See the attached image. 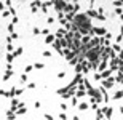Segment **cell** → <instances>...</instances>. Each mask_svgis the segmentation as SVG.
<instances>
[{"mask_svg":"<svg viewBox=\"0 0 123 120\" xmlns=\"http://www.w3.org/2000/svg\"><path fill=\"white\" fill-rule=\"evenodd\" d=\"M106 117H107V119H110V117H112V109H107V112H106Z\"/></svg>","mask_w":123,"mask_h":120,"instance_id":"9c48e42d","label":"cell"},{"mask_svg":"<svg viewBox=\"0 0 123 120\" xmlns=\"http://www.w3.org/2000/svg\"><path fill=\"white\" fill-rule=\"evenodd\" d=\"M113 51H122V48H120V45H113Z\"/></svg>","mask_w":123,"mask_h":120,"instance_id":"4fadbf2b","label":"cell"},{"mask_svg":"<svg viewBox=\"0 0 123 120\" xmlns=\"http://www.w3.org/2000/svg\"><path fill=\"white\" fill-rule=\"evenodd\" d=\"M122 35H123V26H122Z\"/></svg>","mask_w":123,"mask_h":120,"instance_id":"4316f807","label":"cell"},{"mask_svg":"<svg viewBox=\"0 0 123 120\" xmlns=\"http://www.w3.org/2000/svg\"><path fill=\"white\" fill-rule=\"evenodd\" d=\"M115 13H117V15H122V8H120V6H117V10H115Z\"/></svg>","mask_w":123,"mask_h":120,"instance_id":"ffe728a7","label":"cell"},{"mask_svg":"<svg viewBox=\"0 0 123 120\" xmlns=\"http://www.w3.org/2000/svg\"><path fill=\"white\" fill-rule=\"evenodd\" d=\"M54 42V35H46V38H45V43H46V45H51V43Z\"/></svg>","mask_w":123,"mask_h":120,"instance_id":"5b68a950","label":"cell"},{"mask_svg":"<svg viewBox=\"0 0 123 120\" xmlns=\"http://www.w3.org/2000/svg\"><path fill=\"white\" fill-rule=\"evenodd\" d=\"M75 96H78V98H82V96H85V93H83V91H78V93L75 94Z\"/></svg>","mask_w":123,"mask_h":120,"instance_id":"7402d4cb","label":"cell"},{"mask_svg":"<svg viewBox=\"0 0 123 120\" xmlns=\"http://www.w3.org/2000/svg\"><path fill=\"white\" fill-rule=\"evenodd\" d=\"M113 82H115L113 78H109V77H107V80H106V82H102V85H104L106 88H110V87L113 85Z\"/></svg>","mask_w":123,"mask_h":120,"instance_id":"3957f363","label":"cell"},{"mask_svg":"<svg viewBox=\"0 0 123 120\" xmlns=\"http://www.w3.org/2000/svg\"><path fill=\"white\" fill-rule=\"evenodd\" d=\"M59 117H61V119H64V120H66V119H67V115H66V114H64V112H62V114H59Z\"/></svg>","mask_w":123,"mask_h":120,"instance_id":"cb8c5ba5","label":"cell"},{"mask_svg":"<svg viewBox=\"0 0 123 120\" xmlns=\"http://www.w3.org/2000/svg\"><path fill=\"white\" fill-rule=\"evenodd\" d=\"M43 56H45V58H50V56H51V53H50V51H43Z\"/></svg>","mask_w":123,"mask_h":120,"instance_id":"e0dca14e","label":"cell"},{"mask_svg":"<svg viewBox=\"0 0 123 120\" xmlns=\"http://www.w3.org/2000/svg\"><path fill=\"white\" fill-rule=\"evenodd\" d=\"M38 34H40V31H38V27H35L34 29V35H38Z\"/></svg>","mask_w":123,"mask_h":120,"instance_id":"44dd1931","label":"cell"},{"mask_svg":"<svg viewBox=\"0 0 123 120\" xmlns=\"http://www.w3.org/2000/svg\"><path fill=\"white\" fill-rule=\"evenodd\" d=\"M90 42V37L86 35V37H83V40H82V43H88Z\"/></svg>","mask_w":123,"mask_h":120,"instance_id":"5bb4252c","label":"cell"},{"mask_svg":"<svg viewBox=\"0 0 123 120\" xmlns=\"http://www.w3.org/2000/svg\"><path fill=\"white\" fill-rule=\"evenodd\" d=\"M113 5H115V6H122L123 3H122V2H120V0H117V2H113Z\"/></svg>","mask_w":123,"mask_h":120,"instance_id":"2e32d148","label":"cell"},{"mask_svg":"<svg viewBox=\"0 0 123 120\" xmlns=\"http://www.w3.org/2000/svg\"><path fill=\"white\" fill-rule=\"evenodd\" d=\"M118 58H120V59H123V51H120V56H118Z\"/></svg>","mask_w":123,"mask_h":120,"instance_id":"484cf974","label":"cell"},{"mask_svg":"<svg viewBox=\"0 0 123 120\" xmlns=\"http://www.w3.org/2000/svg\"><path fill=\"white\" fill-rule=\"evenodd\" d=\"M78 109H80V110H86V109H88V104H85V103H83V104L78 106Z\"/></svg>","mask_w":123,"mask_h":120,"instance_id":"52a82bcc","label":"cell"},{"mask_svg":"<svg viewBox=\"0 0 123 120\" xmlns=\"http://www.w3.org/2000/svg\"><path fill=\"white\" fill-rule=\"evenodd\" d=\"M32 69H34V66H27V67H26V74H27V72H31Z\"/></svg>","mask_w":123,"mask_h":120,"instance_id":"ac0fdd59","label":"cell"},{"mask_svg":"<svg viewBox=\"0 0 123 120\" xmlns=\"http://www.w3.org/2000/svg\"><path fill=\"white\" fill-rule=\"evenodd\" d=\"M21 82H22V83H26V82H27V75H26V74L21 75Z\"/></svg>","mask_w":123,"mask_h":120,"instance_id":"7c38bea8","label":"cell"},{"mask_svg":"<svg viewBox=\"0 0 123 120\" xmlns=\"http://www.w3.org/2000/svg\"><path fill=\"white\" fill-rule=\"evenodd\" d=\"M58 77H59V78H62V77H66V72H59V74H58Z\"/></svg>","mask_w":123,"mask_h":120,"instance_id":"603a6c76","label":"cell"},{"mask_svg":"<svg viewBox=\"0 0 123 120\" xmlns=\"http://www.w3.org/2000/svg\"><path fill=\"white\" fill-rule=\"evenodd\" d=\"M101 77L102 78H107V77H109V75H110V74H112L113 72V71H112V69H107V71H101Z\"/></svg>","mask_w":123,"mask_h":120,"instance_id":"277c9868","label":"cell"},{"mask_svg":"<svg viewBox=\"0 0 123 120\" xmlns=\"http://www.w3.org/2000/svg\"><path fill=\"white\" fill-rule=\"evenodd\" d=\"M3 6H5V5H3V2L0 0V10H3Z\"/></svg>","mask_w":123,"mask_h":120,"instance_id":"d4e9b609","label":"cell"},{"mask_svg":"<svg viewBox=\"0 0 123 120\" xmlns=\"http://www.w3.org/2000/svg\"><path fill=\"white\" fill-rule=\"evenodd\" d=\"M42 34H43V35H48V34H50V31H48V29H43V31H42Z\"/></svg>","mask_w":123,"mask_h":120,"instance_id":"d6986e66","label":"cell"},{"mask_svg":"<svg viewBox=\"0 0 123 120\" xmlns=\"http://www.w3.org/2000/svg\"><path fill=\"white\" fill-rule=\"evenodd\" d=\"M122 98H123V91H117L113 94V99H122Z\"/></svg>","mask_w":123,"mask_h":120,"instance_id":"8992f818","label":"cell"},{"mask_svg":"<svg viewBox=\"0 0 123 120\" xmlns=\"http://www.w3.org/2000/svg\"><path fill=\"white\" fill-rule=\"evenodd\" d=\"M93 32H94V34H96V35H106V29H104V27H94V29H93Z\"/></svg>","mask_w":123,"mask_h":120,"instance_id":"7a4b0ae2","label":"cell"},{"mask_svg":"<svg viewBox=\"0 0 123 120\" xmlns=\"http://www.w3.org/2000/svg\"><path fill=\"white\" fill-rule=\"evenodd\" d=\"M13 58H15V55H8V56H6V61H8V63H11V61H13Z\"/></svg>","mask_w":123,"mask_h":120,"instance_id":"30bf717a","label":"cell"},{"mask_svg":"<svg viewBox=\"0 0 123 120\" xmlns=\"http://www.w3.org/2000/svg\"><path fill=\"white\" fill-rule=\"evenodd\" d=\"M88 16H93V18H96V16H97V13H96V11H93V10H91V11H88Z\"/></svg>","mask_w":123,"mask_h":120,"instance_id":"8fae6325","label":"cell"},{"mask_svg":"<svg viewBox=\"0 0 123 120\" xmlns=\"http://www.w3.org/2000/svg\"><path fill=\"white\" fill-rule=\"evenodd\" d=\"M34 67H35V69H42V67H43V64H42V63H37L35 66H34Z\"/></svg>","mask_w":123,"mask_h":120,"instance_id":"9a60e30c","label":"cell"},{"mask_svg":"<svg viewBox=\"0 0 123 120\" xmlns=\"http://www.w3.org/2000/svg\"><path fill=\"white\" fill-rule=\"evenodd\" d=\"M70 10H72V5L66 3V5H64V11H70Z\"/></svg>","mask_w":123,"mask_h":120,"instance_id":"ba28073f","label":"cell"},{"mask_svg":"<svg viewBox=\"0 0 123 120\" xmlns=\"http://www.w3.org/2000/svg\"><path fill=\"white\" fill-rule=\"evenodd\" d=\"M99 51H101V48H94V50H91V51H88V59L90 61H97V55H99Z\"/></svg>","mask_w":123,"mask_h":120,"instance_id":"6da1fadb","label":"cell"}]
</instances>
